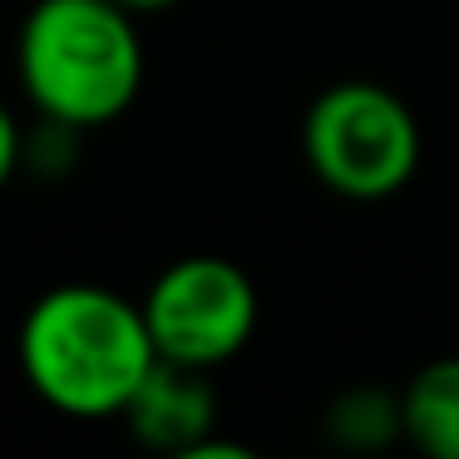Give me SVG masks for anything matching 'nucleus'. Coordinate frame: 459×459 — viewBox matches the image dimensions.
Segmentation results:
<instances>
[{
  "label": "nucleus",
  "instance_id": "0eeeda50",
  "mask_svg": "<svg viewBox=\"0 0 459 459\" xmlns=\"http://www.w3.org/2000/svg\"><path fill=\"white\" fill-rule=\"evenodd\" d=\"M405 435V410H400V395L376 385H356L346 395L331 400L326 410V439L351 455H370V449H385Z\"/></svg>",
  "mask_w": 459,
  "mask_h": 459
},
{
  "label": "nucleus",
  "instance_id": "f03ea898",
  "mask_svg": "<svg viewBox=\"0 0 459 459\" xmlns=\"http://www.w3.org/2000/svg\"><path fill=\"white\" fill-rule=\"evenodd\" d=\"M15 74L40 119L100 129L143 90V35L119 0H35L15 40Z\"/></svg>",
  "mask_w": 459,
  "mask_h": 459
},
{
  "label": "nucleus",
  "instance_id": "20e7f679",
  "mask_svg": "<svg viewBox=\"0 0 459 459\" xmlns=\"http://www.w3.org/2000/svg\"><path fill=\"white\" fill-rule=\"evenodd\" d=\"M139 307L163 360L218 370L252 341L262 301L238 262L198 252V257L169 262Z\"/></svg>",
  "mask_w": 459,
  "mask_h": 459
},
{
  "label": "nucleus",
  "instance_id": "1a4fd4ad",
  "mask_svg": "<svg viewBox=\"0 0 459 459\" xmlns=\"http://www.w3.org/2000/svg\"><path fill=\"white\" fill-rule=\"evenodd\" d=\"M124 11L134 15H153V11H169V5H178V0H119Z\"/></svg>",
  "mask_w": 459,
  "mask_h": 459
},
{
  "label": "nucleus",
  "instance_id": "6e6552de",
  "mask_svg": "<svg viewBox=\"0 0 459 459\" xmlns=\"http://www.w3.org/2000/svg\"><path fill=\"white\" fill-rule=\"evenodd\" d=\"M21 163H25V129L11 114V104L0 100V188L21 173Z\"/></svg>",
  "mask_w": 459,
  "mask_h": 459
},
{
  "label": "nucleus",
  "instance_id": "7ed1b4c3",
  "mask_svg": "<svg viewBox=\"0 0 459 459\" xmlns=\"http://www.w3.org/2000/svg\"><path fill=\"white\" fill-rule=\"evenodd\" d=\"M301 153L316 183L351 203L395 198L420 169V124L395 90L341 80L311 100Z\"/></svg>",
  "mask_w": 459,
  "mask_h": 459
},
{
  "label": "nucleus",
  "instance_id": "f257e3e1",
  "mask_svg": "<svg viewBox=\"0 0 459 459\" xmlns=\"http://www.w3.org/2000/svg\"><path fill=\"white\" fill-rule=\"evenodd\" d=\"M15 351L35 395L74 420L124 415L134 390L159 366L143 307L94 281H65L35 297Z\"/></svg>",
  "mask_w": 459,
  "mask_h": 459
},
{
  "label": "nucleus",
  "instance_id": "39448f33",
  "mask_svg": "<svg viewBox=\"0 0 459 459\" xmlns=\"http://www.w3.org/2000/svg\"><path fill=\"white\" fill-rule=\"evenodd\" d=\"M212 370L198 366H178V360H163L149 370L134 400L124 405V425L134 439H143L159 455H188L193 445L212 435L218 425V390H212Z\"/></svg>",
  "mask_w": 459,
  "mask_h": 459
},
{
  "label": "nucleus",
  "instance_id": "423d86ee",
  "mask_svg": "<svg viewBox=\"0 0 459 459\" xmlns=\"http://www.w3.org/2000/svg\"><path fill=\"white\" fill-rule=\"evenodd\" d=\"M405 439L429 459H459V356H439L400 390Z\"/></svg>",
  "mask_w": 459,
  "mask_h": 459
}]
</instances>
